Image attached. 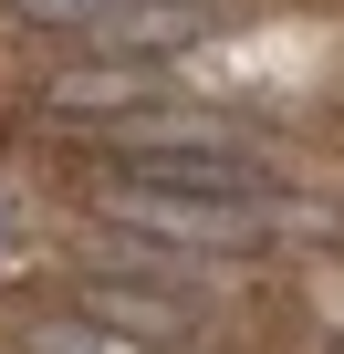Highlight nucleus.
<instances>
[{"label": "nucleus", "instance_id": "1", "mask_svg": "<svg viewBox=\"0 0 344 354\" xmlns=\"http://www.w3.org/2000/svg\"><path fill=\"white\" fill-rule=\"evenodd\" d=\"M105 219L136 240H178V250H251V240H334L344 230V209L292 198V188H167V177L105 188Z\"/></svg>", "mask_w": 344, "mask_h": 354}, {"label": "nucleus", "instance_id": "2", "mask_svg": "<svg viewBox=\"0 0 344 354\" xmlns=\"http://www.w3.org/2000/svg\"><path fill=\"white\" fill-rule=\"evenodd\" d=\"M146 94H167V63H136V53H105V63H73V73L42 84L53 115H115V104H146Z\"/></svg>", "mask_w": 344, "mask_h": 354}, {"label": "nucleus", "instance_id": "3", "mask_svg": "<svg viewBox=\"0 0 344 354\" xmlns=\"http://www.w3.org/2000/svg\"><path fill=\"white\" fill-rule=\"evenodd\" d=\"M84 313L115 323V333H146V344H178V333H188V302H167V292H125V281H84Z\"/></svg>", "mask_w": 344, "mask_h": 354}]
</instances>
